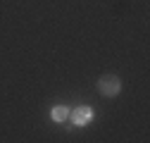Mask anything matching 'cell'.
<instances>
[{
	"label": "cell",
	"instance_id": "3",
	"mask_svg": "<svg viewBox=\"0 0 150 143\" xmlns=\"http://www.w3.org/2000/svg\"><path fill=\"white\" fill-rule=\"evenodd\" d=\"M50 117H52V122H57V124H60V122H64V119L69 117V110H67L64 105H55V107H52V112H50Z\"/></svg>",
	"mask_w": 150,
	"mask_h": 143
},
{
	"label": "cell",
	"instance_id": "2",
	"mask_svg": "<svg viewBox=\"0 0 150 143\" xmlns=\"http://www.w3.org/2000/svg\"><path fill=\"white\" fill-rule=\"evenodd\" d=\"M71 119H74L76 127H83V124H88L93 119V110H91V107H79V110L71 112Z\"/></svg>",
	"mask_w": 150,
	"mask_h": 143
},
{
	"label": "cell",
	"instance_id": "1",
	"mask_svg": "<svg viewBox=\"0 0 150 143\" xmlns=\"http://www.w3.org/2000/svg\"><path fill=\"white\" fill-rule=\"evenodd\" d=\"M98 91H100V96H105V98H115V96L122 91V79H119L117 74H103V76L98 79Z\"/></svg>",
	"mask_w": 150,
	"mask_h": 143
}]
</instances>
